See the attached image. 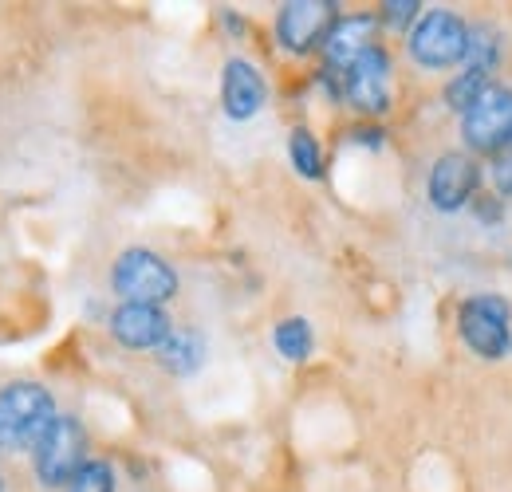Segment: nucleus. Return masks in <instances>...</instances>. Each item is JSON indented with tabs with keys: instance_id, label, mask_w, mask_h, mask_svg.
Instances as JSON below:
<instances>
[{
	"instance_id": "1",
	"label": "nucleus",
	"mask_w": 512,
	"mask_h": 492,
	"mask_svg": "<svg viewBox=\"0 0 512 492\" xmlns=\"http://www.w3.org/2000/svg\"><path fill=\"white\" fill-rule=\"evenodd\" d=\"M56 422V398L40 382H8L0 390V449H36Z\"/></svg>"
},
{
	"instance_id": "2",
	"label": "nucleus",
	"mask_w": 512,
	"mask_h": 492,
	"mask_svg": "<svg viewBox=\"0 0 512 492\" xmlns=\"http://www.w3.org/2000/svg\"><path fill=\"white\" fill-rule=\"evenodd\" d=\"M111 288L123 304L162 308L166 300L178 296V272L150 248H127L111 268Z\"/></svg>"
},
{
	"instance_id": "3",
	"label": "nucleus",
	"mask_w": 512,
	"mask_h": 492,
	"mask_svg": "<svg viewBox=\"0 0 512 492\" xmlns=\"http://www.w3.org/2000/svg\"><path fill=\"white\" fill-rule=\"evenodd\" d=\"M32 465L44 489H67L71 477L87 465V430L79 426V418L56 414V422L32 449Z\"/></svg>"
},
{
	"instance_id": "4",
	"label": "nucleus",
	"mask_w": 512,
	"mask_h": 492,
	"mask_svg": "<svg viewBox=\"0 0 512 492\" xmlns=\"http://www.w3.org/2000/svg\"><path fill=\"white\" fill-rule=\"evenodd\" d=\"M406 44H410V56L418 67H430V71L457 67V63H465V52H469V24L446 8H434V12H422V20L410 28Z\"/></svg>"
},
{
	"instance_id": "5",
	"label": "nucleus",
	"mask_w": 512,
	"mask_h": 492,
	"mask_svg": "<svg viewBox=\"0 0 512 492\" xmlns=\"http://www.w3.org/2000/svg\"><path fill=\"white\" fill-rule=\"evenodd\" d=\"M457 335L477 359H505L512 351L509 304L501 296H473L457 308Z\"/></svg>"
},
{
	"instance_id": "6",
	"label": "nucleus",
	"mask_w": 512,
	"mask_h": 492,
	"mask_svg": "<svg viewBox=\"0 0 512 492\" xmlns=\"http://www.w3.org/2000/svg\"><path fill=\"white\" fill-rule=\"evenodd\" d=\"M461 134L473 154H505L512 146V91L493 83L465 115H461Z\"/></svg>"
},
{
	"instance_id": "7",
	"label": "nucleus",
	"mask_w": 512,
	"mask_h": 492,
	"mask_svg": "<svg viewBox=\"0 0 512 492\" xmlns=\"http://www.w3.org/2000/svg\"><path fill=\"white\" fill-rule=\"evenodd\" d=\"M335 4L331 0H288L276 12V40L292 56H308L312 48H323L331 24H335Z\"/></svg>"
},
{
	"instance_id": "8",
	"label": "nucleus",
	"mask_w": 512,
	"mask_h": 492,
	"mask_svg": "<svg viewBox=\"0 0 512 492\" xmlns=\"http://www.w3.org/2000/svg\"><path fill=\"white\" fill-rule=\"evenodd\" d=\"M343 95L359 115H383L390 107V56L379 44L343 71Z\"/></svg>"
},
{
	"instance_id": "9",
	"label": "nucleus",
	"mask_w": 512,
	"mask_h": 492,
	"mask_svg": "<svg viewBox=\"0 0 512 492\" xmlns=\"http://www.w3.org/2000/svg\"><path fill=\"white\" fill-rule=\"evenodd\" d=\"M477 182H481L477 162L469 154H461V150H449V154H442L434 162V170H430V182H426L430 205L442 209V213H453V209H461V205L473 201Z\"/></svg>"
},
{
	"instance_id": "10",
	"label": "nucleus",
	"mask_w": 512,
	"mask_h": 492,
	"mask_svg": "<svg viewBox=\"0 0 512 492\" xmlns=\"http://www.w3.org/2000/svg\"><path fill=\"white\" fill-rule=\"evenodd\" d=\"M111 335L130 347V351H158L170 335H174V323L162 308H150V304H119L111 315Z\"/></svg>"
},
{
	"instance_id": "11",
	"label": "nucleus",
	"mask_w": 512,
	"mask_h": 492,
	"mask_svg": "<svg viewBox=\"0 0 512 492\" xmlns=\"http://www.w3.org/2000/svg\"><path fill=\"white\" fill-rule=\"evenodd\" d=\"M264 99H268V83L256 71V63L237 60V56L225 63V71H221V107H225V115L233 123L253 119L256 111L264 107Z\"/></svg>"
},
{
	"instance_id": "12",
	"label": "nucleus",
	"mask_w": 512,
	"mask_h": 492,
	"mask_svg": "<svg viewBox=\"0 0 512 492\" xmlns=\"http://www.w3.org/2000/svg\"><path fill=\"white\" fill-rule=\"evenodd\" d=\"M375 32H379V20L375 16H339L323 40V56L327 67L335 71H347L359 56H367L375 48Z\"/></svg>"
},
{
	"instance_id": "13",
	"label": "nucleus",
	"mask_w": 512,
	"mask_h": 492,
	"mask_svg": "<svg viewBox=\"0 0 512 492\" xmlns=\"http://www.w3.org/2000/svg\"><path fill=\"white\" fill-rule=\"evenodd\" d=\"M158 363L170 374H193V370L205 363V339L190 331V327H178L162 347H158Z\"/></svg>"
},
{
	"instance_id": "14",
	"label": "nucleus",
	"mask_w": 512,
	"mask_h": 492,
	"mask_svg": "<svg viewBox=\"0 0 512 492\" xmlns=\"http://www.w3.org/2000/svg\"><path fill=\"white\" fill-rule=\"evenodd\" d=\"M272 343H276V351H280L288 363H304V359L312 355V347H316V335H312V323H308V319L292 315V319H280V323H276Z\"/></svg>"
},
{
	"instance_id": "15",
	"label": "nucleus",
	"mask_w": 512,
	"mask_h": 492,
	"mask_svg": "<svg viewBox=\"0 0 512 492\" xmlns=\"http://www.w3.org/2000/svg\"><path fill=\"white\" fill-rule=\"evenodd\" d=\"M493 87V79H489V71L485 67H465L457 79H449L446 87V107L449 111H457V115H465L485 91Z\"/></svg>"
},
{
	"instance_id": "16",
	"label": "nucleus",
	"mask_w": 512,
	"mask_h": 492,
	"mask_svg": "<svg viewBox=\"0 0 512 492\" xmlns=\"http://www.w3.org/2000/svg\"><path fill=\"white\" fill-rule=\"evenodd\" d=\"M288 158H292V166H296L300 178H308V182H320L323 178V150L308 126H296V130H292V138H288Z\"/></svg>"
},
{
	"instance_id": "17",
	"label": "nucleus",
	"mask_w": 512,
	"mask_h": 492,
	"mask_svg": "<svg viewBox=\"0 0 512 492\" xmlns=\"http://www.w3.org/2000/svg\"><path fill=\"white\" fill-rule=\"evenodd\" d=\"M64 492H115V469L111 461H87Z\"/></svg>"
},
{
	"instance_id": "18",
	"label": "nucleus",
	"mask_w": 512,
	"mask_h": 492,
	"mask_svg": "<svg viewBox=\"0 0 512 492\" xmlns=\"http://www.w3.org/2000/svg\"><path fill=\"white\" fill-rule=\"evenodd\" d=\"M422 20V4L418 0H386L383 4V24L386 28H406Z\"/></svg>"
},
{
	"instance_id": "19",
	"label": "nucleus",
	"mask_w": 512,
	"mask_h": 492,
	"mask_svg": "<svg viewBox=\"0 0 512 492\" xmlns=\"http://www.w3.org/2000/svg\"><path fill=\"white\" fill-rule=\"evenodd\" d=\"M493 185H497L501 197H512V150L497 154V162H493Z\"/></svg>"
},
{
	"instance_id": "20",
	"label": "nucleus",
	"mask_w": 512,
	"mask_h": 492,
	"mask_svg": "<svg viewBox=\"0 0 512 492\" xmlns=\"http://www.w3.org/2000/svg\"><path fill=\"white\" fill-rule=\"evenodd\" d=\"M355 134V142H367V146H383V130L379 126H359V130H351Z\"/></svg>"
},
{
	"instance_id": "21",
	"label": "nucleus",
	"mask_w": 512,
	"mask_h": 492,
	"mask_svg": "<svg viewBox=\"0 0 512 492\" xmlns=\"http://www.w3.org/2000/svg\"><path fill=\"white\" fill-rule=\"evenodd\" d=\"M0 492H4V481H0Z\"/></svg>"
}]
</instances>
